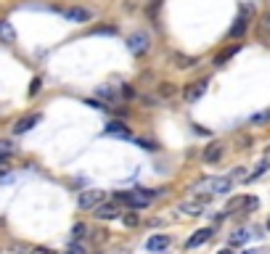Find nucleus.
<instances>
[{"label":"nucleus","mask_w":270,"mask_h":254,"mask_svg":"<svg viewBox=\"0 0 270 254\" xmlns=\"http://www.w3.org/2000/svg\"><path fill=\"white\" fill-rule=\"evenodd\" d=\"M156 196V191H146V188H135V191H119L114 193V201L127 204L130 209H143V206L151 204V199Z\"/></svg>","instance_id":"obj_1"},{"label":"nucleus","mask_w":270,"mask_h":254,"mask_svg":"<svg viewBox=\"0 0 270 254\" xmlns=\"http://www.w3.org/2000/svg\"><path fill=\"white\" fill-rule=\"evenodd\" d=\"M196 191H207L209 196L212 193H228L233 191V180L225 175V177H204V180L196 183Z\"/></svg>","instance_id":"obj_2"},{"label":"nucleus","mask_w":270,"mask_h":254,"mask_svg":"<svg viewBox=\"0 0 270 254\" xmlns=\"http://www.w3.org/2000/svg\"><path fill=\"white\" fill-rule=\"evenodd\" d=\"M104 201H106V193L98 191V188H90V191H82V193H80L77 206H80L82 212H96Z\"/></svg>","instance_id":"obj_3"},{"label":"nucleus","mask_w":270,"mask_h":254,"mask_svg":"<svg viewBox=\"0 0 270 254\" xmlns=\"http://www.w3.org/2000/svg\"><path fill=\"white\" fill-rule=\"evenodd\" d=\"M148 48H151V37H148L146 32H133L127 37V51L133 53V56H146L148 53Z\"/></svg>","instance_id":"obj_4"},{"label":"nucleus","mask_w":270,"mask_h":254,"mask_svg":"<svg viewBox=\"0 0 270 254\" xmlns=\"http://www.w3.org/2000/svg\"><path fill=\"white\" fill-rule=\"evenodd\" d=\"M59 14L72 24H85L93 19V11L90 8H82V6H64V8H59Z\"/></svg>","instance_id":"obj_5"},{"label":"nucleus","mask_w":270,"mask_h":254,"mask_svg":"<svg viewBox=\"0 0 270 254\" xmlns=\"http://www.w3.org/2000/svg\"><path fill=\"white\" fill-rule=\"evenodd\" d=\"M259 206V199L257 196H236V199H230L225 212H252Z\"/></svg>","instance_id":"obj_6"},{"label":"nucleus","mask_w":270,"mask_h":254,"mask_svg":"<svg viewBox=\"0 0 270 254\" xmlns=\"http://www.w3.org/2000/svg\"><path fill=\"white\" fill-rule=\"evenodd\" d=\"M249 14H252V8H241V14H238V19L233 22V27H230V37H233V40H238V37H244L246 35V30H249Z\"/></svg>","instance_id":"obj_7"},{"label":"nucleus","mask_w":270,"mask_h":254,"mask_svg":"<svg viewBox=\"0 0 270 254\" xmlns=\"http://www.w3.org/2000/svg\"><path fill=\"white\" fill-rule=\"evenodd\" d=\"M104 135H106V138H122V140H127V138H133V130H130L125 122L114 119V122H106Z\"/></svg>","instance_id":"obj_8"},{"label":"nucleus","mask_w":270,"mask_h":254,"mask_svg":"<svg viewBox=\"0 0 270 254\" xmlns=\"http://www.w3.org/2000/svg\"><path fill=\"white\" fill-rule=\"evenodd\" d=\"M40 119H43L40 111H32V114H27V117H22V119H16L14 133H16V135H27L35 125H40Z\"/></svg>","instance_id":"obj_9"},{"label":"nucleus","mask_w":270,"mask_h":254,"mask_svg":"<svg viewBox=\"0 0 270 254\" xmlns=\"http://www.w3.org/2000/svg\"><path fill=\"white\" fill-rule=\"evenodd\" d=\"M209 88V82L207 80H196V82H191V85H185V90H183V98L188 101V103H196L204 93H207Z\"/></svg>","instance_id":"obj_10"},{"label":"nucleus","mask_w":270,"mask_h":254,"mask_svg":"<svg viewBox=\"0 0 270 254\" xmlns=\"http://www.w3.org/2000/svg\"><path fill=\"white\" fill-rule=\"evenodd\" d=\"M170 243H172L170 236H164V233H156V236H148V241H146V251L159 254V251H164V249H170Z\"/></svg>","instance_id":"obj_11"},{"label":"nucleus","mask_w":270,"mask_h":254,"mask_svg":"<svg viewBox=\"0 0 270 254\" xmlns=\"http://www.w3.org/2000/svg\"><path fill=\"white\" fill-rule=\"evenodd\" d=\"M212 236H215V228H201V230H196L193 236L185 241V249H199V246H204Z\"/></svg>","instance_id":"obj_12"},{"label":"nucleus","mask_w":270,"mask_h":254,"mask_svg":"<svg viewBox=\"0 0 270 254\" xmlns=\"http://www.w3.org/2000/svg\"><path fill=\"white\" fill-rule=\"evenodd\" d=\"M93 214H96L98 220H117V217H119V206H117L114 201H104Z\"/></svg>","instance_id":"obj_13"},{"label":"nucleus","mask_w":270,"mask_h":254,"mask_svg":"<svg viewBox=\"0 0 270 254\" xmlns=\"http://www.w3.org/2000/svg\"><path fill=\"white\" fill-rule=\"evenodd\" d=\"M222 151H225V146H222V143H209L207 148H204L201 159L207 164H215V162H220V159H222Z\"/></svg>","instance_id":"obj_14"},{"label":"nucleus","mask_w":270,"mask_h":254,"mask_svg":"<svg viewBox=\"0 0 270 254\" xmlns=\"http://www.w3.org/2000/svg\"><path fill=\"white\" fill-rule=\"evenodd\" d=\"M0 43H6V45L16 43V30H14V24L8 22V19H0Z\"/></svg>","instance_id":"obj_15"},{"label":"nucleus","mask_w":270,"mask_h":254,"mask_svg":"<svg viewBox=\"0 0 270 254\" xmlns=\"http://www.w3.org/2000/svg\"><path fill=\"white\" fill-rule=\"evenodd\" d=\"M241 51V45L236 43V45H230V48H225V51H220L217 56H215V64H217V67H222V64H225L228 59H233V56Z\"/></svg>","instance_id":"obj_16"},{"label":"nucleus","mask_w":270,"mask_h":254,"mask_svg":"<svg viewBox=\"0 0 270 254\" xmlns=\"http://www.w3.org/2000/svg\"><path fill=\"white\" fill-rule=\"evenodd\" d=\"M180 212L188 214V217H199V214H201V204L199 201H183L180 204Z\"/></svg>","instance_id":"obj_17"},{"label":"nucleus","mask_w":270,"mask_h":254,"mask_svg":"<svg viewBox=\"0 0 270 254\" xmlns=\"http://www.w3.org/2000/svg\"><path fill=\"white\" fill-rule=\"evenodd\" d=\"M175 61H178L180 69H188V67H196L199 64L196 56H185V53H175Z\"/></svg>","instance_id":"obj_18"},{"label":"nucleus","mask_w":270,"mask_h":254,"mask_svg":"<svg viewBox=\"0 0 270 254\" xmlns=\"http://www.w3.org/2000/svg\"><path fill=\"white\" fill-rule=\"evenodd\" d=\"M267 169H270V167H267L265 162H259V164H257V167L252 169V172L246 175V180H244V183H254V180H259V177H262V175L267 172Z\"/></svg>","instance_id":"obj_19"},{"label":"nucleus","mask_w":270,"mask_h":254,"mask_svg":"<svg viewBox=\"0 0 270 254\" xmlns=\"http://www.w3.org/2000/svg\"><path fill=\"white\" fill-rule=\"evenodd\" d=\"M249 241V230H236L233 236H230V246H241V243Z\"/></svg>","instance_id":"obj_20"},{"label":"nucleus","mask_w":270,"mask_h":254,"mask_svg":"<svg viewBox=\"0 0 270 254\" xmlns=\"http://www.w3.org/2000/svg\"><path fill=\"white\" fill-rule=\"evenodd\" d=\"M88 233H90V230H88V225H85V222H77V225L72 228V238H74V241H80V238H85Z\"/></svg>","instance_id":"obj_21"},{"label":"nucleus","mask_w":270,"mask_h":254,"mask_svg":"<svg viewBox=\"0 0 270 254\" xmlns=\"http://www.w3.org/2000/svg\"><path fill=\"white\" fill-rule=\"evenodd\" d=\"M64 254H88V249H85V243H77V241H72L67 249H64Z\"/></svg>","instance_id":"obj_22"},{"label":"nucleus","mask_w":270,"mask_h":254,"mask_svg":"<svg viewBox=\"0 0 270 254\" xmlns=\"http://www.w3.org/2000/svg\"><path fill=\"white\" fill-rule=\"evenodd\" d=\"M159 93L164 98H172L175 93H178V88H175V85H170V82H162V88H159Z\"/></svg>","instance_id":"obj_23"},{"label":"nucleus","mask_w":270,"mask_h":254,"mask_svg":"<svg viewBox=\"0 0 270 254\" xmlns=\"http://www.w3.org/2000/svg\"><path fill=\"white\" fill-rule=\"evenodd\" d=\"M122 222L127 225V228H135V225L141 222V220H138V214H135V212H127V214H122Z\"/></svg>","instance_id":"obj_24"},{"label":"nucleus","mask_w":270,"mask_h":254,"mask_svg":"<svg viewBox=\"0 0 270 254\" xmlns=\"http://www.w3.org/2000/svg\"><path fill=\"white\" fill-rule=\"evenodd\" d=\"M93 35H117V27H98Z\"/></svg>","instance_id":"obj_25"},{"label":"nucleus","mask_w":270,"mask_h":254,"mask_svg":"<svg viewBox=\"0 0 270 254\" xmlns=\"http://www.w3.org/2000/svg\"><path fill=\"white\" fill-rule=\"evenodd\" d=\"M40 85H43V82H40V77H35V80H32V85H30V96H37V90H40Z\"/></svg>","instance_id":"obj_26"},{"label":"nucleus","mask_w":270,"mask_h":254,"mask_svg":"<svg viewBox=\"0 0 270 254\" xmlns=\"http://www.w3.org/2000/svg\"><path fill=\"white\" fill-rule=\"evenodd\" d=\"M30 254H56V251H53V249H48V246H35Z\"/></svg>","instance_id":"obj_27"},{"label":"nucleus","mask_w":270,"mask_h":254,"mask_svg":"<svg viewBox=\"0 0 270 254\" xmlns=\"http://www.w3.org/2000/svg\"><path fill=\"white\" fill-rule=\"evenodd\" d=\"M98 96H106V98H114V90H111V88H101V90H98Z\"/></svg>","instance_id":"obj_28"},{"label":"nucleus","mask_w":270,"mask_h":254,"mask_svg":"<svg viewBox=\"0 0 270 254\" xmlns=\"http://www.w3.org/2000/svg\"><path fill=\"white\" fill-rule=\"evenodd\" d=\"M159 6H162V0H154V3H151V19H156V11H159Z\"/></svg>","instance_id":"obj_29"},{"label":"nucleus","mask_w":270,"mask_h":254,"mask_svg":"<svg viewBox=\"0 0 270 254\" xmlns=\"http://www.w3.org/2000/svg\"><path fill=\"white\" fill-rule=\"evenodd\" d=\"M122 93H125V96H127V98H133V96H135V90H133V88H130V85H125V88H122Z\"/></svg>","instance_id":"obj_30"},{"label":"nucleus","mask_w":270,"mask_h":254,"mask_svg":"<svg viewBox=\"0 0 270 254\" xmlns=\"http://www.w3.org/2000/svg\"><path fill=\"white\" fill-rule=\"evenodd\" d=\"M262 162H265V164H267V167H270V146H267V148H265V156H262Z\"/></svg>","instance_id":"obj_31"},{"label":"nucleus","mask_w":270,"mask_h":254,"mask_svg":"<svg viewBox=\"0 0 270 254\" xmlns=\"http://www.w3.org/2000/svg\"><path fill=\"white\" fill-rule=\"evenodd\" d=\"M217 254H233V251H230V249H222V251H217Z\"/></svg>","instance_id":"obj_32"},{"label":"nucleus","mask_w":270,"mask_h":254,"mask_svg":"<svg viewBox=\"0 0 270 254\" xmlns=\"http://www.w3.org/2000/svg\"><path fill=\"white\" fill-rule=\"evenodd\" d=\"M244 254H259V251H244Z\"/></svg>","instance_id":"obj_33"},{"label":"nucleus","mask_w":270,"mask_h":254,"mask_svg":"<svg viewBox=\"0 0 270 254\" xmlns=\"http://www.w3.org/2000/svg\"><path fill=\"white\" fill-rule=\"evenodd\" d=\"M267 230H270V220H267Z\"/></svg>","instance_id":"obj_34"}]
</instances>
